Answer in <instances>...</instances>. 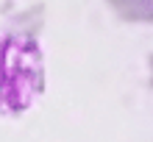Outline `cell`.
I'll list each match as a JSON object with an SVG mask.
<instances>
[{
  "mask_svg": "<svg viewBox=\"0 0 153 142\" xmlns=\"http://www.w3.org/2000/svg\"><path fill=\"white\" fill-rule=\"evenodd\" d=\"M42 92V53L22 33L0 31V114L31 109Z\"/></svg>",
  "mask_w": 153,
  "mask_h": 142,
  "instance_id": "6da1fadb",
  "label": "cell"
}]
</instances>
